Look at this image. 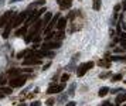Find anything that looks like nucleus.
I'll return each instance as SVG.
<instances>
[{"mask_svg":"<svg viewBox=\"0 0 126 106\" xmlns=\"http://www.w3.org/2000/svg\"><path fill=\"white\" fill-rule=\"evenodd\" d=\"M27 78H28V76H25V75H18L16 78H10L8 85H10L11 88H20V86H23L25 82H27Z\"/></svg>","mask_w":126,"mask_h":106,"instance_id":"obj_1","label":"nucleus"},{"mask_svg":"<svg viewBox=\"0 0 126 106\" xmlns=\"http://www.w3.org/2000/svg\"><path fill=\"white\" fill-rule=\"evenodd\" d=\"M13 14H14V11L13 10H8V11H6L3 16L0 17V27H4L6 24H8V21H10V18H11Z\"/></svg>","mask_w":126,"mask_h":106,"instance_id":"obj_2","label":"nucleus"},{"mask_svg":"<svg viewBox=\"0 0 126 106\" xmlns=\"http://www.w3.org/2000/svg\"><path fill=\"white\" fill-rule=\"evenodd\" d=\"M59 47H61V41H50V42H45V44H42V48H41V49L50 51V49L59 48Z\"/></svg>","mask_w":126,"mask_h":106,"instance_id":"obj_3","label":"nucleus"},{"mask_svg":"<svg viewBox=\"0 0 126 106\" xmlns=\"http://www.w3.org/2000/svg\"><path fill=\"white\" fill-rule=\"evenodd\" d=\"M62 89H65V83H61V85H50V88L47 89V93L48 95H52V93H58Z\"/></svg>","mask_w":126,"mask_h":106,"instance_id":"obj_4","label":"nucleus"},{"mask_svg":"<svg viewBox=\"0 0 126 106\" xmlns=\"http://www.w3.org/2000/svg\"><path fill=\"white\" fill-rule=\"evenodd\" d=\"M57 3L59 4L61 10H68L72 6V0H57Z\"/></svg>","mask_w":126,"mask_h":106,"instance_id":"obj_5","label":"nucleus"},{"mask_svg":"<svg viewBox=\"0 0 126 106\" xmlns=\"http://www.w3.org/2000/svg\"><path fill=\"white\" fill-rule=\"evenodd\" d=\"M23 64L24 65H38V64H41V59L40 58H25Z\"/></svg>","mask_w":126,"mask_h":106,"instance_id":"obj_6","label":"nucleus"},{"mask_svg":"<svg viewBox=\"0 0 126 106\" xmlns=\"http://www.w3.org/2000/svg\"><path fill=\"white\" fill-rule=\"evenodd\" d=\"M67 21H68L67 17H61V18L58 20V23H57V28H58L59 31H62V30L65 28V25H67Z\"/></svg>","mask_w":126,"mask_h":106,"instance_id":"obj_7","label":"nucleus"},{"mask_svg":"<svg viewBox=\"0 0 126 106\" xmlns=\"http://www.w3.org/2000/svg\"><path fill=\"white\" fill-rule=\"evenodd\" d=\"M98 65L102 66V68H109V66H110V61H109V59H106V58H103V59H99V61H98Z\"/></svg>","mask_w":126,"mask_h":106,"instance_id":"obj_8","label":"nucleus"},{"mask_svg":"<svg viewBox=\"0 0 126 106\" xmlns=\"http://www.w3.org/2000/svg\"><path fill=\"white\" fill-rule=\"evenodd\" d=\"M21 71H23V69H18V68H14V69H8V71H7V73L10 75V76L16 78V76H18V75L21 73Z\"/></svg>","mask_w":126,"mask_h":106,"instance_id":"obj_9","label":"nucleus"},{"mask_svg":"<svg viewBox=\"0 0 126 106\" xmlns=\"http://www.w3.org/2000/svg\"><path fill=\"white\" fill-rule=\"evenodd\" d=\"M86 71H88V69L85 68V64H82V65L78 66V69H76V75H78V76H84Z\"/></svg>","mask_w":126,"mask_h":106,"instance_id":"obj_10","label":"nucleus"},{"mask_svg":"<svg viewBox=\"0 0 126 106\" xmlns=\"http://www.w3.org/2000/svg\"><path fill=\"white\" fill-rule=\"evenodd\" d=\"M25 31H27V27H25V25H23V27L17 28L14 34H16V37H23V35L25 34Z\"/></svg>","mask_w":126,"mask_h":106,"instance_id":"obj_11","label":"nucleus"},{"mask_svg":"<svg viewBox=\"0 0 126 106\" xmlns=\"http://www.w3.org/2000/svg\"><path fill=\"white\" fill-rule=\"evenodd\" d=\"M125 100H126V93H120V95H118V96H116V99H115L116 105H120V103H125Z\"/></svg>","mask_w":126,"mask_h":106,"instance_id":"obj_12","label":"nucleus"},{"mask_svg":"<svg viewBox=\"0 0 126 106\" xmlns=\"http://www.w3.org/2000/svg\"><path fill=\"white\" fill-rule=\"evenodd\" d=\"M108 93H109V88H108V86H102L101 89H99V92H98V95H99L101 98H105Z\"/></svg>","mask_w":126,"mask_h":106,"instance_id":"obj_13","label":"nucleus"},{"mask_svg":"<svg viewBox=\"0 0 126 106\" xmlns=\"http://www.w3.org/2000/svg\"><path fill=\"white\" fill-rule=\"evenodd\" d=\"M101 6H102V3H101V0H92V8L93 10H101Z\"/></svg>","mask_w":126,"mask_h":106,"instance_id":"obj_14","label":"nucleus"},{"mask_svg":"<svg viewBox=\"0 0 126 106\" xmlns=\"http://www.w3.org/2000/svg\"><path fill=\"white\" fill-rule=\"evenodd\" d=\"M0 90H1L4 95H11V93H13V88H11V86H3V88H0Z\"/></svg>","mask_w":126,"mask_h":106,"instance_id":"obj_15","label":"nucleus"},{"mask_svg":"<svg viewBox=\"0 0 126 106\" xmlns=\"http://www.w3.org/2000/svg\"><path fill=\"white\" fill-rule=\"evenodd\" d=\"M31 51H33V49H23V51H20V52L17 54V58H18V59H21V58H24L27 54H30Z\"/></svg>","mask_w":126,"mask_h":106,"instance_id":"obj_16","label":"nucleus"},{"mask_svg":"<svg viewBox=\"0 0 126 106\" xmlns=\"http://www.w3.org/2000/svg\"><path fill=\"white\" fill-rule=\"evenodd\" d=\"M13 27L11 25H6V28H4V31H3V38H7L8 35H10V30H11Z\"/></svg>","mask_w":126,"mask_h":106,"instance_id":"obj_17","label":"nucleus"},{"mask_svg":"<svg viewBox=\"0 0 126 106\" xmlns=\"http://www.w3.org/2000/svg\"><path fill=\"white\" fill-rule=\"evenodd\" d=\"M51 17H52V14H51V13H45V16H44V18H42L44 24H48V21L51 20Z\"/></svg>","mask_w":126,"mask_h":106,"instance_id":"obj_18","label":"nucleus"},{"mask_svg":"<svg viewBox=\"0 0 126 106\" xmlns=\"http://www.w3.org/2000/svg\"><path fill=\"white\" fill-rule=\"evenodd\" d=\"M54 38H55V41H61L62 38H64V33H62V31L55 33V37H54Z\"/></svg>","mask_w":126,"mask_h":106,"instance_id":"obj_19","label":"nucleus"},{"mask_svg":"<svg viewBox=\"0 0 126 106\" xmlns=\"http://www.w3.org/2000/svg\"><path fill=\"white\" fill-rule=\"evenodd\" d=\"M110 75H112V73H110L109 71H108V72H102L101 75H99V78H101V79H108Z\"/></svg>","mask_w":126,"mask_h":106,"instance_id":"obj_20","label":"nucleus"},{"mask_svg":"<svg viewBox=\"0 0 126 106\" xmlns=\"http://www.w3.org/2000/svg\"><path fill=\"white\" fill-rule=\"evenodd\" d=\"M68 79H69V75H68V73H62V75H61V82H62V83H65Z\"/></svg>","mask_w":126,"mask_h":106,"instance_id":"obj_21","label":"nucleus"},{"mask_svg":"<svg viewBox=\"0 0 126 106\" xmlns=\"http://www.w3.org/2000/svg\"><path fill=\"white\" fill-rule=\"evenodd\" d=\"M120 79H122V73H116V75H113V76H112V81H113V82L120 81Z\"/></svg>","mask_w":126,"mask_h":106,"instance_id":"obj_22","label":"nucleus"},{"mask_svg":"<svg viewBox=\"0 0 126 106\" xmlns=\"http://www.w3.org/2000/svg\"><path fill=\"white\" fill-rule=\"evenodd\" d=\"M93 65H95V64H93L92 61H89V62H85V68H86L88 71H89V69H92Z\"/></svg>","mask_w":126,"mask_h":106,"instance_id":"obj_23","label":"nucleus"},{"mask_svg":"<svg viewBox=\"0 0 126 106\" xmlns=\"http://www.w3.org/2000/svg\"><path fill=\"white\" fill-rule=\"evenodd\" d=\"M54 103H55V100H54L52 98L47 99V102H45V105H47V106H54Z\"/></svg>","mask_w":126,"mask_h":106,"instance_id":"obj_24","label":"nucleus"},{"mask_svg":"<svg viewBox=\"0 0 126 106\" xmlns=\"http://www.w3.org/2000/svg\"><path fill=\"white\" fill-rule=\"evenodd\" d=\"M45 57L54 58V57H55V52H54V51H47V52H45Z\"/></svg>","mask_w":126,"mask_h":106,"instance_id":"obj_25","label":"nucleus"},{"mask_svg":"<svg viewBox=\"0 0 126 106\" xmlns=\"http://www.w3.org/2000/svg\"><path fill=\"white\" fill-rule=\"evenodd\" d=\"M54 37H55V33L52 31V33H48L47 35H45V40L48 41V40H51V38H54Z\"/></svg>","mask_w":126,"mask_h":106,"instance_id":"obj_26","label":"nucleus"},{"mask_svg":"<svg viewBox=\"0 0 126 106\" xmlns=\"http://www.w3.org/2000/svg\"><path fill=\"white\" fill-rule=\"evenodd\" d=\"M40 41H41V35H35L34 40H33V42H34V44H37V42H40Z\"/></svg>","mask_w":126,"mask_h":106,"instance_id":"obj_27","label":"nucleus"},{"mask_svg":"<svg viewBox=\"0 0 126 106\" xmlns=\"http://www.w3.org/2000/svg\"><path fill=\"white\" fill-rule=\"evenodd\" d=\"M40 105H41L40 100H35V102H31V103H30V106H40Z\"/></svg>","mask_w":126,"mask_h":106,"instance_id":"obj_28","label":"nucleus"},{"mask_svg":"<svg viewBox=\"0 0 126 106\" xmlns=\"http://www.w3.org/2000/svg\"><path fill=\"white\" fill-rule=\"evenodd\" d=\"M6 81H7V78H4V76H0V85L6 83Z\"/></svg>","mask_w":126,"mask_h":106,"instance_id":"obj_29","label":"nucleus"},{"mask_svg":"<svg viewBox=\"0 0 126 106\" xmlns=\"http://www.w3.org/2000/svg\"><path fill=\"white\" fill-rule=\"evenodd\" d=\"M119 37H120V40L126 41V33H123V31H122V33H120V35H119Z\"/></svg>","mask_w":126,"mask_h":106,"instance_id":"obj_30","label":"nucleus"},{"mask_svg":"<svg viewBox=\"0 0 126 106\" xmlns=\"http://www.w3.org/2000/svg\"><path fill=\"white\" fill-rule=\"evenodd\" d=\"M119 10H120V4H116V6H115V13H116V14H118Z\"/></svg>","mask_w":126,"mask_h":106,"instance_id":"obj_31","label":"nucleus"},{"mask_svg":"<svg viewBox=\"0 0 126 106\" xmlns=\"http://www.w3.org/2000/svg\"><path fill=\"white\" fill-rule=\"evenodd\" d=\"M75 105H76V103H75V100H72V102H68V103H67L65 106H75Z\"/></svg>","mask_w":126,"mask_h":106,"instance_id":"obj_32","label":"nucleus"},{"mask_svg":"<svg viewBox=\"0 0 126 106\" xmlns=\"http://www.w3.org/2000/svg\"><path fill=\"white\" fill-rule=\"evenodd\" d=\"M50 64H45V65H44V66H42V69H48V68H50Z\"/></svg>","mask_w":126,"mask_h":106,"instance_id":"obj_33","label":"nucleus"},{"mask_svg":"<svg viewBox=\"0 0 126 106\" xmlns=\"http://www.w3.org/2000/svg\"><path fill=\"white\" fill-rule=\"evenodd\" d=\"M115 52H122V47L120 48H115Z\"/></svg>","mask_w":126,"mask_h":106,"instance_id":"obj_34","label":"nucleus"},{"mask_svg":"<svg viewBox=\"0 0 126 106\" xmlns=\"http://www.w3.org/2000/svg\"><path fill=\"white\" fill-rule=\"evenodd\" d=\"M122 48L126 49V41H123V42H122Z\"/></svg>","mask_w":126,"mask_h":106,"instance_id":"obj_35","label":"nucleus"},{"mask_svg":"<svg viewBox=\"0 0 126 106\" xmlns=\"http://www.w3.org/2000/svg\"><path fill=\"white\" fill-rule=\"evenodd\" d=\"M3 96H4V93H3V92H1V90H0V99L3 98Z\"/></svg>","mask_w":126,"mask_h":106,"instance_id":"obj_36","label":"nucleus"},{"mask_svg":"<svg viewBox=\"0 0 126 106\" xmlns=\"http://www.w3.org/2000/svg\"><path fill=\"white\" fill-rule=\"evenodd\" d=\"M109 105V102H105V103H103V105H101V106H108Z\"/></svg>","mask_w":126,"mask_h":106,"instance_id":"obj_37","label":"nucleus"},{"mask_svg":"<svg viewBox=\"0 0 126 106\" xmlns=\"http://www.w3.org/2000/svg\"><path fill=\"white\" fill-rule=\"evenodd\" d=\"M17 106H28V105H25V103H20V105H17Z\"/></svg>","mask_w":126,"mask_h":106,"instance_id":"obj_38","label":"nucleus"},{"mask_svg":"<svg viewBox=\"0 0 126 106\" xmlns=\"http://www.w3.org/2000/svg\"><path fill=\"white\" fill-rule=\"evenodd\" d=\"M123 106H126V103H125V105H123Z\"/></svg>","mask_w":126,"mask_h":106,"instance_id":"obj_39","label":"nucleus"},{"mask_svg":"<svg viewBox=\"0 0 126 106\" xmlns=\"http://www.w3.org/2000/svg\"><path fill=\"white\" fill-rule=\"evenodd\" d=\"M125 83H126V81H125Z\"/></svg>","mask_w":126,"mask_h":106,"instance_id":"obj_40","label":"nucleus"}]
</instances>
